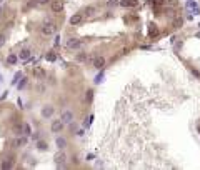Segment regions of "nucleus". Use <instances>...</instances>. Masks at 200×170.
Instances as JSON below:
<instances>
[{
    "label": "nucleus",
    "mask_w": 200,
    "mask_h": 170,
    "mask_svg": "<svg viewBox=\"0 0 200 170\" xmlns=\"http://www.w3.org/2000/svg\"><path fill=\"white\" fill-rule=\"evenodd\" d=\"M165 3H167L168 7H177L178 5V0H167Z\"/></svg>",
    "instance_id": "nucleus-23"
},
{
    "label": "nucleus",
    "mask_w": 200,
    "mask_h": 170,
    "mask_svg": "<svg viewBox=\"0 0 200 170\" xmlns=\"http://www.w3.org/2000/svg\"><path fill=\"white\" fill-rule=\"evenodd\" d=\"M23 132H25L27 135H30V125H27V124L23 125Z\"/></svg>",
    "instance_id": "nucleus-27"
},
{
    "label": "nucleus",
    "mask_w": 200,
    "mask_h": 170,
    "mask_svg": "<svg viewBox=\"0 0 200 170\" xmlns=\"http://www.w3.org/2000/svg\"><path fill=\"white\" fill-rule=\"evenodd\" d=\"M198 27H200V23H198Z\"/></svg>",
    "instance_id": "nucleus-31"
},
{
    "label": "nucleus",
    "mask_w": 200,
    "mask_h": 170,
    "mask_svg": "<svg viewBox=\"0 0 200 170\" xmlns=\"http://www.w3.org/2000/svg\"><path fill=\"white\" fill-rule=\"evenodd\" d=\"M60 120H62L63 124H72V120H74V114H72L70 110H65V112L62 114Z\"/></svg>",
    "instance_id": "nucleus-7"
},
{
    "label": "nucleus",
    "mask_w": 200,
    "mask_h": 170,
    "mask_svg": "<svg viewBox=\"0 0 200 170\" xmlns=\"http://www.w3.org/2000/svg\"><path fill=\"white\" fill-rule=\"evenodd\" d=\"M119 5H120V7H127V8H130V7H135V5H137V0H120Z\"/></svg>",
    "instance_id": "nucleus-10"
},
{
    "label": "nucleus",
    "mask_w": 200,
    "mask_h": 170,
    "mask_svg": "<svg viewBox=\"0 0 200 170\" xmlns=\"http://www.w3.org/2000/svg\"><path fill=\"white\" fill-rule=\"evenodd\" d=\"M37 5H47V3H50V0H35Z\"/></svg>",
    "instance_id": "nucleus-25"
},
{
    "label": "nucleus",
    "mask_w": 200,
    "mask_h": 170,
    "mask_svg": "<svg viewBox=\"0 0 200 170\" xmlns=\"http://www.w3.org/2000/svg\"><path fill=\"white\" fill-rule=\"evenodd\" d=\"M53 162H55L58 167H65V163H67V155H65V152H57L55 155H53Z\"/></svg>",
    "instance_id": "nucleus-2"
},
{
    "label": "nucleus",
    "mask_w": 200,
    "mask_h": 170,
    "mask_svg": "<svg viewBox=\"0 0 200 170\" xmlns=\"http://www.w3.org/2000/svg\"><path fill=\"white\" fill-rule=\"evenodd\" d=\"M27 142V138H17L15 142H13V147H20V145H23Z\"/></svg>",
    "instance_id": "nucleus-18"
},
{
    "label": "nucleus",
    "mask_w": 200,
    "mask_h": 170,
    "mask_svg": "<svg viewBox=\"0 0 200 170\" xmlns=\"http://www.w3.org/2000/svg\"><path fill=\"white\" fill-rule=\"evenodd\" d=\"M2 168H3V170H5V168H12V158H5V160H3Z\"/></svg>",
    "instance_id": "nucleus-17"
},
{
    "label": "nucleus",
    "mask_w": 200,
    "mask_h": 170,
    "mask_svg": "<svg viewBox=\"0 0 200 170\" xmlns=\"http://www.w3.org/2000/svg\"><path fill=\"white\" fill-rule=\"evenodd\" d=\"M92 97H94V90H89V92H87V97H85L87 102H90V100H92Z\"/></svg>",
    "instance_id": "nucleus-26"
},
{
    "label": "nucleus",
    "mask_w": 200,
    "mask_h": 170,
    "mask_svg": "<svg viewBox=\"0 0 200 170\" xmlns=\"http://www.w3.org/2000/svg\"><path fill=\"white\" fill-rule=\"evenodd\" d=\"M63 125H65V124H63L62 120L58 119V120H53V122H52V125H50V129H52V132H53V134H58V132H62Z\"/></svg>",
    "instance_id": "nucleus-5"
},
{
    "label": "nucleus",
    "mask_w": 200,
    "mask_h": 170,
    "mask_svg": "<svg viewBox=\"0 0 200 170\" xmlns=\"http://www.w3.org/2000/svg\"><path fill=\"white\" fill-rule=\"evenodd\" d=\"M50 7H52V12L53 13H58L63 10V0H53L50 2Z\"/></svg>",
    "instance_id": "nucleus-4"
},
{
    "label": "nucleus",
    "mask_w": 200,
    "mask_h": 170,
    "mask_svg": "<svg viewBox=\"0 0 200 170\" xmlns=\"http://www.w3.org/2000/svg\"><path fill=\"white\" fill-rule=\"evenodd\" d=\"M87 60V53H79V55H77V62H85Z\"/></svg>",
    "instance_id": "nucleus-20"
},
{
    "label": "nucleus",
    "mask_w": 200,
    "mask_h": 170,
    "mask_svg": "<svg viewBox=\"0 0 200 170\" xmlns=\"http://www.w3.org/2000/svg\"><path fill=\"white\" fill-rule=\"evenodd\" d=\"M182 25H183V18L178 17V15H175L173 20H172V27H173V28H180Z\"/></svg>",
    "instance_id": "nucleus-11"
},
{
    "label": "nucleus",
    "mask_w": 200,
    "mask_h": 170,
    "mask_svg": "<svg viewBox=\"0 0 200 170\" xmlns=\"http://www.w3.org/2000/svg\"><path fill=\"white\" fill-rule=\"evenodd\" d=\"M187 8H192V10H193V13H198L197 3H195L193 0H188V2H187Z\"/></svg>",
    "instance_id": "nucleus-15"
},
{
    "label": "nucleus",
    "mask_w": 200,
    "mask_h": 170,
    "mask_svg": "<svg viewBox=\"0 0 200 170\" xmlns=\"http://www.w3.org/2000/svg\"><path fill=\"white\" fill-rule=\"evenodd\" d=\"M120 0H107V7H114V5H119Z\"/></svg>",
    "instance_id": "nucleus-21"
},
{
    "label": "nucleus",
    "mask_w": 200,
    "mask_h": 170,
    "mask_svg": "<svg viewBox=\"0 0 200 170\" xmlns=\"http://www.w3.org/2000/svg\"><path fill=\"white\" fill-rule=\"evenodd\" d=\"M82 20H84V15L82 13H75V15L70 17V25H79Z\"/></svg>",
    "instance_id": "nucleus-8"
},
{
    "label": "nucleus",
    "mask_w": 200,
    "mask_h": 170,
    "mask_svg": "<svg viewBox=\"0 0 200 170\" xmlns=\"http://www.w3.org/2000/svg\"><path fill=\"white\" fill-rule=\"evenodd\" d=\"M55 30H57L55 23H53V22H50V20H45V22L42 23V27H40L42 35H45V37H48V35H53V33H55Z\"/></svg>",
    "instance_id": "nucleus-1"
},
{
    "label": "nucleus",
    "mask_w": 200,
    "mask_h": 170,
    "mask_svg": "<svg viewBox=\"0 0 200 170\" xmlns=\"http://www.w3.org/2000/svg\"><path fill=\"white\" fill-rule=\"evenodd\" d=\"M7 62H8V64H10V65H13V64H15V62H17V55H8Z\"/></svg>",
    "instance_id": "nucleus-22"
},
{
    "label": "nucleus",
    "mask_w": 200,
    "mask_h": 170,
    "mask_svg": "<svg viewBox=\"0 0 200 170\" xmlns=\"http://www.w3.org/2000/svg\"><path fill=\"white\" fill-rule=\"evenodd\" d=\"M45 59H47L48 62H55V60H57V55H55V52H48L47 55H45Z\"/></svg>",
    "instance_id": "nucleus-16"
},
{
    "label": "nucleus",
    "mask_w": 200,
    "mask_h": 170,
    "mask_svg": "<svg viewBox=\"0 0 200 170\" xmlns=\"http://www.w3.org/2000/svg\"><path fill=\"white\" fill-rule=\"evenodd\" d=\"M55 143H57V147L60 148V150L67 147V140H65V138H62V137H58V138L55 140Z\"/></svg>",
    "instance_id": "nucleus-12"
},
{
    "label": "nucleus",
    "mask_w": 200,
    "mask_h": 170,
    "mask_svg": "<svg viewBox=\"0 0 200 170\" xmlns=\"http://www.w3.org/2000/svg\"><path fill=\"white\" fill-rule=\"evenodd\" d=\"M92 64H94V67H95V69L97 70H102V69H104V67H105V64H107V60L104 59V57H94V59H92Z\"/></svg>",
    "instance_id": "nucleus-3"
},
{
    "label": "nucleus",
    "mask_w": 200,
    "mask_h": 170,
    "mask_svg": "<svg viewBox=\"0 0 200 170\" xmlns=\"http://www.w3.org/2000/svg\"><path fill=\"white\" fill-rule=\"evenodd\" d=\"M3 43H5V35H3V33H0V47H2Z\"/></svg>",
    "instance_id": "nucleus-28"
},
{
    "label": "nucleus",
    "mask_w": 200,
    "mask_h": 170,
    "mask_svg": "<svg viewBox=\"0 0 200 170\" xmlns=\"http://www.w3.org/2000/svg\"><path fill=\"white\" fill-rule=\"evenodd\" d=\"M30 50H28V48H23V50H20V55H18V57H20V59L22 60H27L28 59V57H30Z\"/></svg>",
    "instance_id": "nucleus-13"
},
{
    "label": "nucleus",
    "mask_w": 200,
    "mask_h": 170,
    "mask_svg": "<svg viewBox=\"0 0 200 170\" xmlns=\"http://www.w3.org/2000/svg\"><path fill=\"white\" fill-rule=\"evenodd\" d=\"M95 12H97V8H95V7H92V5H90V7H87L85 10H84V13H85L87 17H92V15H95Z\"/></svg>",
    "instance_id": "nucleus-14"
},
{
    "label": "nucleus",
    "mask_w": 200,
    "mask_h": 170,
    "mask_svg": "<svg viewBox=\"0 0 200 170\" xmlns=\"http://www.w3.org/2000/svg\"><path fill=\"white\" fill-rule=\"evenodd\" d=\"M82 43H84V40H80V38H70V40H67L65 47L67 48H79Z\"/></svg>",
    "instance_id": "nucleus-6"
},
{
    "label": "nucleus",
    "mask_w": 200,
    "mask_h": 170,
    "mask_svg": "<svg viewBox=\"0 0 200 170\" xmlns=\"http://www.w3.org/2000/svg\"><path fill=\"white\" fill-rule=\"evenodd\" d=\"M37 148H38V150H47L48 145H47L45 142H37Z\"/></svg>",
    "instance_id": "nucleus-19"
},
{
    "label": "nucleus",
    "mask_w": 200,
    "mask_h": 170,
    "mask_svg": "<svg viewBox=\"0 0 200 170\" xmlns=\"http://www.w3.org/2000/svg\"><path fill=\"white\" fill-rule=\"evenodd\" d=\"M195 37H197V38H200V30H198L197 33H195Z\"/></svg>",
    "instance_id": "nucleus-30"
},
{
    "label": "nucleus",
    "mask_w": 200,
    "mask_h": 170,
    "mask_svg": "<svg viewBox=\"0 0 200 170\" xmlns=\"http://www.w3.org/2000/svg\"><path fill=\"white\" fill-rule=\"evenodd\" d=\"M42 115H43L45 119L52 117V115H53V107H50V105H45V107L42 109Z\"/></svg>",
    "instance_id": "nucleus-9"
},
{
    "label": "nucleus",
    "mask_w": 200,
    "mask_h": 170,
    "mask_svg": "<svg viewBox=\"0 0 200 170\" xmlns=\"http://www.w3.org/2000/svg\"><path fill=\"white\" fill-rule=\"evenodd\" d=\"M25 80H27V79H23V80L20 82V84H18V89H22V87H23V85H25Z\"/></svg>",
    "instance_id": "nucleus-29"
},
{
    "label": "nucleus",
    "mask_w": 200,
    "mask_h": 170,
    "mask_svg": "<svg viewBox=\"0 0 200 170\" xmlns=\"http://www.w3.org/2000/svg\"><path fill=\"white\" fill-rule=\"evenodd\" d=\"M33 74H35L37 77H43V70L38 69V67H35V69H33Z\"/></svg>",
    "instance_id": "nucleus-24"
}]
</instances>
